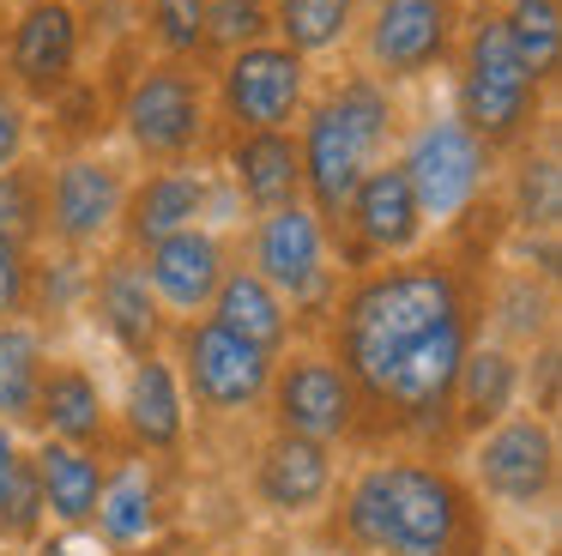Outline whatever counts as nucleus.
Returning a JSON list of instances; mask_svg holds the SVG:
<instances>
[{"instance_id":"nucleus-1","label":"nucleus","mask_w":562,"mask_h":556,"mask_svg":"<svg viewBox=\"0 0 562 556\" xmlns=\"http://www.w3.org/2000/svg\"><path fill=\"white\" fill-rule=\"evenodd\" d=\"M460 309H472V297H465L460 266L441 260V254H412V260L369 266V273H357L333 297L327 351L351 375L363 411H375V399L387 393L393 369L412 357L417 338H429Z\"/></svg>"},{"instance_id":"nucleus-2","label":"nucleus","mask_w":562,"mask_h":556,"mask_svg":"<svg viewBox=\"0 0 562 556\" xmlns=\"http://www.w3.org/2000/svg\"><path fill=\"white\" fill-rule=\"evenodd\" d=\"M339 532L363 556H465L477 514L448 466L369 459L339 496Z\"/></svg>"},{"instance_id":"nucleus-3","label":"nucleus","mask_w":562,"mask_h":556,"mask_svg":"<svg viewBox=\"0 0 562 556\" xmlns=\"http://www.w3.org/2000/svg\"><path fill=\"white\" fill-rule=\"evenodd\" d=\"M400 97L393 85H381L375 73L351 67L345 79H333L321 97H308V109L296 115V164H303V205L321 224H339L351 188L393 157L400 145Z\"/></svg>"},{"instance_id":"nucleus-4","label":"nucleus","mask_w":562,"mask_h":556,"mask_svg":"<svg viewBox=\"0 0 562 556\" xmlns=\"http://www.w3.org/2000/svg\"><path fill=\"white\" fill-rule=\"evenodd\" d=\"M448 67H453V115H460L496 157L520 152V145L532 140L538 115H544V85L520 67V55L508 48L490 0L465 12Z\"/></svg>"},{"instance_id":"nucleus-5","label":"nucleus","mask_w":562,"mask_h":556,"mask_svg":"<svg viewBox=\"0 0 562 556\" xmlns=\"http://www.w3.org/2000/svg\"><path fill=\"white\" fill-rule=\"evenodd\" d=\"M212 67L194 60H139V73L127 79L115 121L122 140L134 145L139 164L170 169V164H200L218 145V115H212Z\"/></svg>"},{"instance_id":"nucleus-6","label":"nucleus","mask_w":562,"mask_h":556,"mask_svg":"<svg viewBox=\"0 0 562 556\" xmlns=\"http://www.w3.org/2000/svg\"><path fill=\"white\" fill-rule=\"evenodd\" d=\"M393 164L405 169V181H412V193H417V212H424L429 230L460 224V218L490 193V181H496V152H490L453 109H429L424 121L400 127Z\"/></svg>"},{"instance_id":"nucleus-7","label":"nucleus","mask_w":562,"mask_h":556,"mask_svg":"<svg viewBox=\"0 0 562 556\" xmlns=\"http://www.w3.org/2000/svg\"><path fill=\"white\" fill-rule=\"evenodd\" d=\"M164 357L176 363L188 411H206V418H248V411H260L267 405V387H272V363H279L272 351L224 333L212 314L170 321Z\"/></svg>"},{"instance_id":"nucleus-8","label":"nucleus","mask_w":562,"mask_h":556,"mask_svg":"<svg viewBox=\"0 0 562 556\" xmlns=\"http://www.w3.org/2000/svg\"><path fill=\"white\" fill-rule=\"evenodd\" d=\"M212 115L224 133H272L296 127V115L315 97V60H303L296 48H284L279 36L248 43L236 55L212 60Z\"/></svg>"},{"instance_id":"nucleus-9","label":"nucleus","mask_w":562,"mask_h":556,"mask_svg":"<svg viewBox=\"0 0 562 556\" xmlns=\"http://www.w3.org/2000/svg\"><path fill=\"white\" fill-rule=\"evenodd\" d=\"M243 266H255L284 302H291L296 321H315V314H333V297H339V266H333V230L308 212L303 200L272 205L248 224V254Z\"/></svg>"},{"instance_id":"nucleus-10","label":"nucleus","mask_w":562,"mask_h":556,"mask_svg":"<svg viewBox=\"0 0 562 556\" xmlns=\"http://www.w3.org/2000/svg\"><path fill=\"white\" fill-rule=\"evenodd\" d=\"M472 0H363L357 12V55L381 85H417L453 60Z\"/></svg>"},{"instance_id":"nucleus-11","label":"nucleus","mask_w":562,"mask_h":556,"mask_svg":"<svg viewBox=\"0 0 562 556\" xmlns=\"http://www.w3.org/2000/svg\"><path fill=\"white\" fill-rule=\"evenodd\" d=\"M79 55H86V19L74 0H19L0 36V79L31 109H55L79 85Z\"/></svg>"},{"instance_id":"nucleus-12","label":"nucleus","mask_w":562,"mask_h":556,"mask_svg":"<svg viewBox=\"0 0 562 556\" xmlns=\"http://www.w3.org/2000/svg\"><path fill=\"white\" fill-rule=\"evenodd\" d=\"M267 411L279 435H303V442H321V447L363 435V418H369L351 375L333 363V351H279Z\"/></svg>"},{"instance_id":"nucleus-13","label":"nucleus","mask_w":562,"mask_h":556,"mask_svg":"<svg viewBox=\"0 0 562 556\" xmlns=\"http://www.w3.org/2000/svg\"><path fill=\"white\" fill-rule=\"evenodd\" d=\"M127 176L122 157L110 152H67L61 164H49V230L43 242L67 254H110L115 230H122V205H127Z\"/></svg>"},{"instance_id":"nucleus-14","label":"nucleus","mask_w":562,"mask_h":556,"mask_svg":"<svg viewBox=\"0 0 562 556\" xmlns=\"http://www.w3.org/2000/svg\"><path fill=\"white\" fill-rule=\"evenodd\" d=\"M429 224L417 212V193L405 181V169L393 157H381L363 181L351 188L339 224H333V242H339V260L351 273H369V266H387V260H412L424 248Z\"/></svg>"},{"instance_id":"nucleus-15","label":"nucleus","mask_w":562,"mask_h":556,"mask_svg":"<svg viewBox=\"0 0 562 556\" xmlns=\"http://www.w3.org/2000/svg\"><path fill=\"white\" fill-rule=\"evenodd\" d=\"M557 423L544 411H508L472 435V478L502 508H544L557 496Z\"/></svg>"},{"instance_id":"nucleus-16","label":"nucleus","mask_w":562,"mask_h":556,"mask_svg":"<svg viewBox=\"0 0 562 556\" xmlns=\"http://www.w3.org/2000/svg\"><path fill=\"white\" fill-rule=\"evenodd\" d=\"M231 236L212 224H188L176 236L139 248V273H146L151 297H158L164 321H194V314L212 309L224 273H231Z\"/></svg>"},{"instance_id":"nucleus-17","label":"nucleus","mask_w":562,"mask_h":556,"mask_svg":"<svg viewBox=\"0 0 562 556\" xmlns=\"http://www.w3.org/2000/svg\"><path fill=\"white\" fill-rule=\"evenodd\" d=\"M170 526V478H164L158 454H122L115 466H103V490L91 508V538L110 544L115 556L146 551Z\"/></svg>"},{"instance_id":"nucleus-18","label":"nucleus","mask_w":562,"mask_h":556,"mask_svg":"<svg viewBox=\"0 0 562 556\" xmlns=\"http://www.w3.org/2000/svg\"><path fill=\"white\" fill-rule=\"evenodd\" d=\"M86 309L98 314V326L110 333V345L122 351L127 363L164 351V338H170V321H164L146 273H139V254H127V248H110L98 266H91Z\"/></svg>"},{"instance_id":"nucleus-19","label":"nucleus","mask_w":562,"mask_h":556,"mask_svg":"<svg viewBox=\"0 0 562 556\" xmlns=\"http://www.w3.org/2000/svg\"><path fill=\"white\" fill-rule=\"evenodd\" d=\"M206 205H212V169L200 164H170V169H146V176L127 188V205H122V242L127 254L151 248V242L176 236L188 224H206Z\"/></svg>"},{"instance_id":"nucleus-20","label":"nucleus","mask_w":562,"mask_h":556,"mask_svg":"<svg viewBox=\"0 0 562 556\" xmlns=\"http://www.w3.org/2000/svg\"><path fill=\"white\" fill-rule=\"evenodd\" d=\"M110 393H103V381L86 369V363L49 357V369H43V387H37V411H31V430L43 435V442H67V447H91V454H103L110 447Z\"/></svg>"},{"instance_id":"nucleus-21","label":"nucleus","mask_w":562,"mask_h":556,"mask_svg":"<svg viewBox=\"0 0 562 556\" xmlns=\"http://www.w3.org/2000/svg\"><path fill=\"white\" fill-rule=\"evenodd\" d=\"M122 435L134 454H158L170 459L176 447L188 442V393L182 381H176V363L164 357V351H151V357H134V369H127V393H122Z\"/></svg>"},{"instance_id":"nucleus-22","label":"nucleus","mask_w":562,"mask_h":556,"mask_svg":"<svg viewBox=\"0 0 562 556\" xmlns=\"http://www.w3.org/2000/svg\"><path fill=\"white\" fill-rule=\"evenodd\" d=\"M333 478H339L333 447L303 442V435H279V430H272L267 447L255 454V496H260V508L279 514V520L315 514V508L333 496Z\"/></svg>"},{"instance_id":"nucleus-23","label":"nucleus","mask_w":562,"mask_h":556,"mask_svg":"<svg viewBox=\"0 0 562 556\" xmlns=\"http://www.w3.org/2000/svg\"><path fill=\"white\" fill-rule=\"evenodd\" d=\"M224 181L248 212H272V205L303 200V164H296V133H224Z\"/></svg>"},{"instance_id":"nucleus-24","label":"nucleus","mask_w":562,"mask_h":556,"mask_svg":"<svg viewBox=\"0 0 562 556\" xmlns=\"http://www.w3.org/2000/svg\"><path fill=\"white\" fill-rule=\"evenodd\" d=\"M520 381H526V363L508 345L472 338V351L460 363V381H453V430L477 435L490 423H502L514 411V399H520Z\"/></svg>"},{"instance_id":"nucleus-25","label":"nucleus","mask_w":562,"mask_h":556,"mask_svg":"<svg viewBox=\"0 0 562 556\" xmlns=\"http://www.w3.org/2000/svg\"><path fill=\"white\" fill-rule=\"evenodd\" d=\"M206 314L224 326V333L248 338V345L272 351V357H279V351H291V338H296L291 302H284L279 290H272L255 266H243V260H231V273H224V285H218V297H212Z\"/></svg>"},{"instance_id":"nucleus-26","label":"nucleus","mask_w":562,"mask_h":556,"mask_svg":"<svg viewBox=\"0 0 562 556\" xmlns=\"http://www.w3.org/2000/svg\"><path fill=\"white\" fill-rule=\"evenodd\" d=\"M31 466H37L43 514L55 526H91V508H98V490H103V454L67 442H37Z\"/></svg>"},{"instance_id":"nucleus-27","label":"nucleus","mask_w":562,"mask_h":556,"mask_svg":"<svg viewBox=\"0 0 562 556\" xmlns=\"http://www.w3.org/2000/svg\"><path fill=\"white\" fill-rule=\"evenodd\" d=\"M43 369H49V333L37 321H0V423L7 430H31Z\"/></svg>"},{"instance_id":"nucleus-28","label":"nucleus","mask_w":562,"mask_h":556,"mask_svg":"<svg viewBox=\"0 0 562 556\" xmlns=\"http://www.w3.org/2000/svg\"><path fill=\"white\" fill-rule=\"evenodd\" d=\"M490 12H496L508 48L520 55V67L550 91L562 73V0H490Z\"/></svg>"},{"instance_id":"nucleus-29","label":"nucleus","mask_w":562,"mask_h":556,"mask_svg":"<svg viewBox=\"0 0 562 556\" xmlns=\"http://www.w3.org/2000/svg\"><path fill=\"white\" fill-rule=\"evenodd\" d=\"M363 0H272V36L303 60H321L357 36Z\"/></svg>"},{"instance_id":"nucleus-30","label":"nucleus","mask_w":562,"mask_h":556,"mask_svg":"<svg viewBox=\"0 0 562 556\" xmlns=\"http://www.w3.org/2000/svg\"><path fill=\"white\" fill-rule=\"evenodd\" d=\"M43 230H49V164L25 152L19 164L0 169V242L37 254Z\"/></svg>"},{"instance_id":"nucleus-31","label":"nucleus","mask_w":562,"mask_h":556,"mask_svg":"<svg viewBox=\"0 0 562 556\" xmlns=\"http://www.w3.org/2000/svg\"><path fill=\"white\" fill-rule=\"evenodd\" d=\"M514 224L520 230H538V236H557V218H562V176H557V152H532V140L520 145L514 157Z\"/></svg>"},{"instance_id":"nucleus-32","label":"nucleus","mask_w":562,"mask_h":556,"mask_svg":"<svg viewBox=\"0 0 562 556\" xmlns=\"http://www.w3.org/2000/svg\"><path fill=\"white\" fill-rule=\"evenodd\" d=\"M91 266H98L91 254H67V248L31 260V314L49 321V326L67 321V314H79L91 297Z\"/></svg>"},{"instance_id":"nucleus-33","label":"nucleus","mask_w":562,"mask_h":556,"mask_svg":"<svg viewBox=\"0 0 562 556\" xmlns=\"http://www.w3.org/2000/svg\"><path fill=\"white\" fill-rule=\"evenodd\" d=\"M146 43L158 48V60H194V67H212L206 0H146Z\"/></svg>"},{"instance_id":"nucleus-34","label":"nucleus","mask_w":562,"mask_h":556,"mask_svg":"<svg viewBox=\"0 0 562 556\" xmlns=\"http://www.w3.org/2000/svg\"><path fill=\"white\" fill-rule=\"evenodd\" d=\"M272 36V0H206V43L212 60L236 55L248 43H267Z\"/></svg>"},{"instance_id":"nucleus-35","label":"nucleus","mask_w":562,"mask_h":556,"mask_svg":"<svg viewBox=\"0 0 562 556\" xmlns=\"http://www.w3.org/2000/svg\"><path fill=\"white\" fill-rule=\"evenodd\" d=\"M31 260L37 254L0 242V321H25L31 314Z\"/></svg>"},{"instance_id":"nucleus-36","label":"nucleus","mask_w":562,"mask_h":556,"mask_svg":"<svg viewBox=\"0 0 562 556\" xmlns=\"http://www.w3.org/2000/svg\"><path fill=\"white\" fill-rule=\"evenodd\" d=\"M31 152V103L0 79V169Z\"/></svg>"},{"instance_id":"nucleus-37","label":"nucleus","mask_w":562,"mask_h":556,"mask_svg":"<svg viewBox=\"0 0 562 556\" xmlns=\"http://www.w3.org/2000/svg\"><path fill=\"white\" fill-rule=\"evenodd\" d=\"M25 556H115V551L91 538V526H61V532H49V538H31Z\"/></svg>"},{"instance_id":"nucleus-38","label":"nucleus","mask_w":562,"mask_h":556,"mask_svg":"<svg viewBox=\"0 0 562 556\" xmlns=\"http://www.w3.org/2000/svg\"><path fill=\"white\" fill-rule=\"evenodd\" d=\"M25 442H19V430H7L0 423V514H7V502H13V483H19V471H25Z\"/></svg>"},{"instance_id":"nucleus-39","label":"nucleus","mask_w":562,"mask_h":556,"mask_svg":"<svg viewBox=\"0 0 562 556\" xmlns=\"http://www.w3.org/2000/svg\"><path fill=\"white\" fill-rule=\"evenodd\" d=\"M550 556H557V551H550Z\"/></svg>"}]
</instances>
